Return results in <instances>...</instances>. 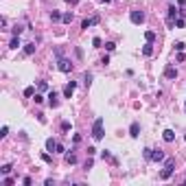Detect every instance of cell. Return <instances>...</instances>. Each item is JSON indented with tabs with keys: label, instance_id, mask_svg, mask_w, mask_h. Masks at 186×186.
Returning <instances> with one entry per match:
<instances>
[{
	"label": "cell",
	"instance_id": "7402d4cb",
	"mask_svg": "<svg viewBox=\"0 0 186 186\" xmlns=\"http://www.w3.org/2000/svg\"><path fill=\"white\" fill-rule=\"evenodd\" d=\"M61 132H70V123L68 121H61Z\"/></svg>",
	"mask_w": 186,
	"mask_h": 186
},
{
	"label": "cell",
	"instance_id": "5bb4252c",
	"mask_svg": "<svg viewBox=\"0 0 186 186\" xmlns=\"http://www.w3.org/2000/svg\"><path fill=\"white\" fill-rule=\"evenodd\" d=\"M35 50H37V46H35L33 42H31V44H24V53H26V55H33Z\"/></svg>",
	"mask_w": 186,
	"mask_h": 186
},
{
	"label": "cell",
	"instance_id": "1f68e13d",
	"mask_svg": "<svg viewBox=\"0 0 186 186\" xmlns=\"http://www.w3.org/2000/svg\"><path fill=\"white\" fill-rule=\"evenodd\" d=\"M2 184H5V186H11V184H13V180H11V177H5V180H2Z\"/></svg>",
	"mask_w": 186,
	"mask_h": 186
},
{
	"label": "cell",
	"instance_id": "44dd1931",
	"mask_svg": "<svg viewBox=\"0 0 186 186\" xmlns=\"http://www.w3.org/2000/svg\"><path fill=\"white\" fill-rule=\"evenodd\" d=\"M33 94H35V88H33V85H29V88L24 90V96H33Z\"/></svg>",
	"mask_w": 186,
	"mask_h": 186
},
{
	"label": "cell",
	"instance_id": "836d02e7",
	"mask_svg": "<svg viewBox=\"0 0 186 186\" xmlns=\"http://www.w3.org/2000/svg\"><path fill=\"white\" fill-rule=\"evenodd\" d=\"M66 2H68V5H77L79 0H66Z\"/></svg>",
	"mask_w": 186,
	"mask_h": 186
},
{
	"label": "cell",
	"instance_id": "8d00e7d4",
	"mask_svg": "<svg viewBox=\"0 0 186 186\" xmlns=\"http://www.w3.org/2000/svg\"><path fill=\"white\" fill-rule=\"evenodd\" d=\"M184 107H186V103H184Z\"/></svg>",
	"mask_w": 186,
	"mask_h": 186
},
{
	"label": "cell",
	"instance_id": "7a4b0ae2",
	"mask_svg": "<svg viewBox=\"0 0 186 186\" xmlns=\"http://www.w3.org/2000/svg\"><path fill=\"white\" fill-rule=\"evenodd\" d=\"M103 118H96L94 121V125H92V138L94 140H103Z\"/></svg>",
	"mask_w": 186,
	"mask_h": 186
},
{
	"label": "cell",
	"instance_id": "d6a6232c",
	"mask_svg": "<svg viewBox=\"0 0 186 186\" xmlns=\"http://www.w3.org/2000/svg\"><path fill=\"white\" fill-rule=\"evenodd\" d=\"M35 103H44V96H42V94H35Z\"/></svg>",
	"mask_w": 186,
	"mask_h": 186
},
{
	"label": "cell",
	"instance_id": "d6986e66",
	"mask_svg": "<svg viewBox=\"0 0 186 186\" xmlns=\"http://www.w3.org/2000/svg\"><path fill=\"white\" fill-rule=\"evenodd\" d=\"M66 162H68V164H74V162H77V156H74V153H68V156H66Z\"/></svg>",
	"mask_w": 186,
	"mask_h": 186
},
{
	"label": "cell",
	"instance_id": "f546056e",
	"mask_svg": "<svg viewBox=\"0 0 186 186\" xmlns=\"http://www.w3.org/2000/svg\"><path fill=\"white\" fill-rule=\"evenodd\" d=\"M7 134H9V127H2V129H0V138H5Z\"/></svg>",
	"mask_w": 186,
	"mask_h": 186
},
{
	"label": "cell",
	"instance_id": "e0dca14e",
	"mask_svg": "<svg viewBox=\"0 0 186 186\" xmlns=\"http://www.w3.org/2000/svg\"><path fill=\"white\" fill-rule=\"evenodd\" d=\"M61 18H64V15L59 13V11H53V13H50V20H53V22H59Z\"/></svg>",
	"mask_w": 186,
	"mask_h": 186
},
{
	"label": "cell",
	"instance_id": "cb8c5ba5",
	"mask_svg": "<svg viewBox=\"0 0 186 186\" xmlns=\"http://www.w3.org/2000/svg\"><path fill=\"white\" fill-rule=\"evenodd\" d=\"M184 48H186L184 42H175V50H177V53H180V50H184Z\"/></svg>",
	"mask_w": 186,
	"mask_h": 186
},
{
	"label": "cell",
	"instance_id": "e575fe53",
	"mask_svg": "<svg viewBox=\"0 0 186 186\" xmlns=\"http://www.w3.org/2000/svg\"><path fill=\"white\" fill-rule=\"evenodd\" d=\"M177 2H180V5H182V7H184V5H186V0H177Z\"/></svg>",
	"mask_w": 186,
	"mask_h": 186
},
{
	"label": "cell",
	"instance_id": "3957f363",
	"mask_svg": "<svg viewBox=\"0 0 186 186\" xmlns=\"http://www.w3.org/2000/svg\"><path fill=\"white\" fill-rule=\"evenodd\" d=\"M145 11H140V9H134V11H129V20H132L134 24H142L145 22Z\"/></svg>",
	"mask_w": 186,
	"mask_h": 186
},
{
	"label": "cell",
	"instance_id": "ffe728a7",
	"mask_svg": "<svg viewBox=\"0 0 186 186\" xmlns=\"http://www.w3.org/2000/svg\"><path fill=\"white\" fill-rule=\"evenodd\" d=\"M83 83L90 88V83H92V74H90V72H85V77H83Z\"/></svg>",
	"mask_w": 186,
	"mask_h": 186
},
{
	"label": "cell",
	"instance_id": "9c48e42d",
	"mask_svg": "<svg viewBox=\"0 0 186 186\" xmlns=\"http://www.w3.org/2000/svg\"><path fill=\"white\" fill-rule=\"evenodd\" d=\"M162 138H164V142H173V140H175L173 129H164V132H162Z\"/></svg>",
	"mask_w": 186,
	"mask_h": 186
},
{
	"label": "cell",
	"instance_id": "277c9868",
	"mask_svg": "<svg viewBox=\"0 0 186 186\" xmlns=\"http://www.w3.org/2000/svg\"><path fill=\"white\" fill-rule=\"evenodd\" d=\"M57 68L61 70V72H70V70H72V64H70V59H66V57H59V61H57Z\"/></svg>",
	"mask_w": 186,
	"mask_h": 186
},
{
	"label": "cell",
	"instance_id": "d4e9b609",
	"mask_svg": "<svg viewBox=\"0 0 186 186\" xmlns=\"http://www.w3.org/2000/svg\"><path fill=\"white\" fill-rule=\"evenodd\" d=\"M55 153H66V147L61 145V142H57V151H55Z\"/></svg>",
	"mask_w": 186,
	"mask_h": 186
},
{
	"label": "cell",
	"instance_id": "f1b7e54d",
	"mask_svg": "<svg viewBox=\"0 0 186 186\" xmlns=\"http://www.w3.org/2000/svg\"><path fill=\"white\" fill-rule=\"evenodd\" d=\"M11 31H13V35H20V33H22V26H18V24H15Z\"/></svg>",
	"mask_w": 186,
	"mask_h": 186
},
{
	"label": "cell",
	"instance_id": "4fadbf2b",
	"mask_svg": "<svg viewBox=\"0 0 186 186\" xmlns=\"http://www.w3.org/2000/svg\"><path fill=\"white\" fill-rule=\"evenodd\" d=\"M142 55H145V57H151V55H153V44H151V42H147V44H145Z\"/></svg>",
	"mask_w": 186,
	"mask_h": 186
},
{
	"label": "cell",
	"instance_id": "83f0119b",
	"mask_svg": "<svg viewBox=\"0 0 186 186\" xmlns=\"http://www.w3.org/2000/svg\"><path fill=\"white\" fill-rule=\"evenodd\" d=\"M42 160L44 162H53V158H50V153H42Z\"/></svg>",
	"mask_w": 186,
	"mask_h": 186
},
{
	"label": "cell",
	"instance_id": "6da1fadb",
	"mask_svg": "<svg viewBox=\"0 0 186 186\" xmlns=\"http://www.w3.org/2000/svg\"><path fill=\"white\" fill-rule=\"evenodd\" d=\"M173 171H175V160H173V158H169L167 164H164V169L160 171V177H162V180H169V177L173 175Z\"/></svg>",
	"mask_w": 186,
	"mask_h": 186
},
{
	"label": "cell",
	"instance_id": "8992f818",
	"mask_svg": "<svg viewBox=\"0 0 186 186\" xmlns=\"http://www.w3.org/2000/svg\"><path fill=\"white\" fill-rule=\"evenodd\" d=\"M74 88H77V83H74V81H70V83L64 88V96L70 99V96H72V92H74Z\"/></svg>",
	"mask_w": 186,
	"mask_h": 186
},
{
	"label": "cell",
	"instance_id": "484cf974",
	"mask_svg": "<svg viewBox=\"0 0 186 186\" xmlns=\"http://www.w3.org/2000/svg\"><path fill=\"white\" fill-rule=\"evenodd\" d=\"M184 24H186V20H184V18H177V20H175V26H180V29H182Z\"/></svg>",
	"mask_w": 186,
	"mask_h": 186
},
{
	"label": "cell",
	"instance_id": "4dcf8cb0",
	"mask_svg": "<svg viewBox=\"0 0 186 186\" xmlns=\"http://www.w3.org/2000/svg\"><path fill=\"white\" fill-rule=\"evenodd\" d=\"M37 85H39V90H48V83H46V81H39Z\"/></svg>",
	"mask_w": 186,
	"mask_h": 186
},
{
	"label": "cell",
	"instance_id": "74e56055",
	"mask_svg": "<svg viewBox=\"0 0 186 186\" xmlns=\"http://www.w3.org/2000/svg\"><path fill=\"white\" fill-rule=\"evenodd\" d=\"M184 140H186V136H184Z\"/></svg>",
	"mask_w": 186,
	"mask_h": 186
},
{
	"label": "cell",
	"instance_id": "603a6c76",
	"mask_svg": "<svg viewBox=\"0 0 186 186\" xmlns=\"http://www.w3.org/2000/svg\"><path fill=\"white\" fill-rule=\"evenodd\" d=\"M66 22V24H70V22H72V13H64V18H61Z\"/></svg>",
	"mask_w": 186,
	"mask_h": 186
},
{
	"label": "cell",
	"instance_id": "5b68a950",
	"mask_svg": "<svg viewBox=\"0 0 186 186\" xmlns=\"http://www.w3.org/2000/svg\"><path fill=\"white\" fill-rule=\"evenodd\" d=\"M94 24H99V18H96V15H94V18L83 20V22H81V29H90V26H94Z\"/></svg>",
	"mask_w": 186,
	"mask_h": 186
},
{
	"label": "cell",
	"instance_id": "52a82bcc",
	"mask_svg": "<svg viewBox=\"0 0 186 186\" xmlns=\"http://www.w3.org/2000/svg\"><path fill=\"white\" fill-rule=\"evenodd\" d=\"M151 160L153 162H162L164 160V153H162L160 149H151Z\"/></svg>",
	"mask_w": 186,
	"mask_h": 186
},
{
	"label": "cell",
	"instance_id": "ba28073f",
	"mask_svg": "<svg viewBox=\"0 0 186 186\" xmlns=\"http://www.w3.org/2000/svg\"><path fill=\"white\" fill-rule=\"evenodd\" d=\"M129 136H132V138L140 136V125H138V123H132V127H129Z\"/></svg>",
	"mask_w": 186,
	"mask_h": 186
},
{
	"label": "cell",
	"instance_id": "d590c367",
	"mask_svg": "<svg viewBox=\"0 0 186 186\" xmlns=\"http://www.w3.org/2000/svg\"><path fill=\"white\" fill-rule=\"evenodd\" d=\"M101 2H110V0H101Z\"/></svg>",
	"mask_w": 186,
	"mask_h": 186
},
{
	"label": "cell",
	"instance_id": "7c38bea8",
	"mask_svg": "<svg viewBox=\"0 0 186 186\" xmlns=\"http://www.w3.org/2000/svg\"><path fill=\"white\" fill-rule=\"evenodd\" d=\"M46 151H57V140H55V138H48V140H46Z\"/></svg>",
	"mask_w": 186,
	"mask_h": 186
},
{
	"label": "cell",
	"instance_id": "2e32d148",
	"mask_svg": "<svg viewBox=\"0 0 186 186\" xmlns=\"http://www.w3.org/2000/svg\"><path fill=\"white\" fill-rule=\"evenodd\" d=\"M18 46H20V35H13V39H11L9 48H18Z\"/></svg>",
	"mask_w": 186,
	"mask_h": 186
},
{
	"label": "cell",
	"instance_id": "8fae6325",
	"mask_svg": "<svg viewBox=\"0 0 186 186\" xmlns=\"http://www.w3.org/2000/svg\"><path fill=\"white\" fill-rule=\"evenodd\" d=\"M48 105H50V107H57V105H59V101H57V92H55V90L48 94Z\"/></svg>",
	"mask_w": 186,
	"mask_h": 186
},
{
	"label": "cell",
	"instance_id": "ac0fdd59",
	"mask_svg": "<svg viewBox=\"0 0 186 186\" xmlns=\"http://www.w3.org/2000/svg\"><path fill=\"white\" fill-rule=\"evenodd\" d=\"M11 164H2V169H0V173H2V175H7V173H11Z\"/></svg>",
	"mask_w": 186,
	"mask_h": 186
},
{
	"label": "cell",
	"instance_id": "9a60e30c",
	"mask_svg": "<svg viewBox=\"0 0 186 186\" xmlns=\"http://www.w3.org/2000/svg\"><path fill=\"white\" fill-rule=\"evenodd\" d=\"M145 39H147V42H156V31H147V33H145Z\"/></svg>",
	"mask_w": 186,
	"mask_h": 186
},
{
	"label": "cell",
	"instance_id": "4316f807",
	"mask_svg": "<svg viewBox=\"0 0 186 186\" xmlns=\"http://www.w3.org/2000/svg\"><path fill=\"white\" fill-rule=\"evenodd\" d=\"M105 48H107V50H110V53H112V50H114V48H116V44H114V42H107V44H105Z\"/></svg>",
	"mask_w": 186,
	"mask_h": 186
},
{
	"label": "cell",
	"instance_id": "30bf717a",
	"mask_svg": "<svg viewBox=\"0 0 186 186\" xmlns=\"http://www.w3.org/2000/svg\"><path fill=\"white\" fill-rule=\"evenodd\" d=\"M164 77H167V79H175L177 77V70L173 68V66H167V68H164Z\"/></svg>",
	"mask_w": 186,
	"mask_h": 186
}]
</instances>
